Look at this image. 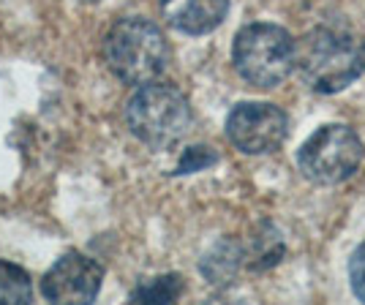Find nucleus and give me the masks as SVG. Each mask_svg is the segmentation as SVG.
<instances>
[{"instance_id": "nucleus-1", "label": "nucleus", "mask_w": 365, "mask_h": 305, "mask_svg": "<svg viewBox=\"0 0 365 305\" xmlns=\"http://www.w3.org/2000/svg\"><path fill=\"white\" fill-rule=\"evenodd\" d=\"M294 66L311 91L324 95L341 93L363 74L360 41L341 28H314L294 44Z\"/></svg>"}, {"instance_id": "nucleus-2", "label": "nucleus", "mask_w": 365, "mask_h": 305, "mask_svg": "<svg viewBox=\"0 0 365 305\" xmlns=\"http://www.w3.org/2000/svg\"><path fill=\"white\" fill-rule=\"evenodd\" d=\"M104 61L125 85L155 82L169 66L167 36L145 16L118 19L104 38Z\"/></svg>"}, {"instance_id": "nucleus-3", "label": "nucleus", "mask_w": 365, "mask_h": 305, "mask_svg": "<svg viewBox=\"0 0 365 305\" xmlns=\"http://www.w3.org/2000/svg\"><path fill=\"white\" fill-rule=\"evenodd\" d=\"M125 123L139 142L153 150H167L191 131L194 115L188 98L175 85L148 82L128 98Z\"/></svg>"}, {"instance_id": "nucleus-4", "label": "nucleus", "mask_w": 365, "mask_h": 305, "mask_svg": "<svg viewBox=\"0 0 365 305\" xmlns=\"http://www.w3.org/2000/svg\"><path fill=\"white\" fill-rule=\"evenodd\" d=\"M232 63L243 82L254 88H275L294 68V41L287 28L273 22H251L237 31Z\"/></svg>"}, {"instance_id": "nucleus-5", "label": "nucleus", "mask_w": 365, "mask_h": 305, "mask_svg": "<svg viewBox=\"0 0 365 305\" xmlns=\"http://www.w3.org/2000/svg\"><path fill=\"white\" fill-rule=\"evenodd\" d=\"M363 164V142L349 125L327 123L317 128L297 150V167L308 180L338 185L349 180Z\"/></svg>"}, {"instance_id": "nucleus-6", "label": "nucleus", "mask_w": 365, "mask_h": 305, "mask_svg": "<svg viewBox=\"0 0 365 305\" xmlns=\"http://www.w3.org/2000/svg\"><path fill=\"white\" fill-rule=\"evenodd\" d=\"M289 134V118L275 104L243 101L227 115V139L245 155L275 152Z\"/></svg>"}, {"instance_id": "nucleus-7", "label": "nucleus", "mask_w": 365, "mask_h": 305, "mask_svg": "<svg viewBox=\"0 0 365 305\" xmlns=\"http://www.w3.org/2000/svg\"><path fill=\"white\" fill-rule=\"evenodd\" d=\"M104 267L96 259L68 251L46 270L41 294L49 303H93L101 291Z\"/></svg>"}, {"instance_id": "nucleus-8", "label": "nucleus", "mask_w": 365, "mask_h": 305, "mask_svg": "<svg viewBox=\"0 0 365 305\" xmlns=\"http://www.w3.org/2000/svg\"><path fill=\"white\" fill-rule=\"evenodd\" d=\"M158 9L175 31L205 36L227 19L229 0H158Z\"/></svg>"}, {"instance_id": "nucleus-9", "label": "nucleus", "mask_w": 365, "mask_h": 305, "mask_svg": "<svg viewBox=\"0 0 365 305\" xmlns=\"http://www.w3.org/2000/svg\"><path fill=\"white\" fill-rule=\"evenodd\" d=\"M284 251H287V245H284L281 232L264 221L251 232L248 245L243 248V262L251 270H270L281 262Z\"/></svg>"}, {"instance_id": "nucleus-10", "label": "nucleus", "mask_w": 365, "mask_h": 305, "mask_svg": "<svg viewBox=\"0 0 365 305\" xmlns=\"http://www.w3.org/2000/svg\"><path fill=\"white\" fill-rule=\"evenodd\" d=\"M243 264V248L235 243V240H221L215 243L205 257H202V264L199 270L202 275L215 284V286H224V284H232L235 275Z\"/></svg>"}, {"instance_id": "nucleus-11", "label": "nucleus", "mask_w": 365, "mask_h": 305, "mask_svg": "<svg viewBox=\"0 0 365 305\" xmlns=\"http://www.w3.org/2000/svg\"><path fill=\"white\" fill-rule=\"evenodd\" d=\"M182 278L178 273L158 275V278H145L137 284V289L131 291L134 303H175L182 294Z\"/></svg>"}, {"instance_id": "nucleus-12", "label": "nucleus", "mask_w": 365, "mask_h": 305, "mask_svg": "<svg viewBox=\"0 0 365 305\" xmlns=\"http://www.w3.org/2000/svg\"><path fill=\"white\" fill-rule=\"evenodd\" d=\"M33 300V284L28 270H22L14 262L0 259V303H31Z\"/></svg>"}, {"instance_id": "nucleus-13", "label": "nucleus", "mask_w": 365, "mask_h": 305, "mask_svg": "<svg viewBox=\"0 0 365 305\" xmlns=\"http://www.w3.org/2000/svg\"><path fill=\"white\" fill-rule=\"evenodd\" d=\"M218 164V152L213 148H205V145H197V148H188L182 150V158L175 175H191V172H202V169Z\"/></svg>"}, {"instance_id": "nucleus-14", "label": "nucleus", "mask_w": 365, "mask_h": 305, "mask_svg": "<svg viewBox=\"0 0 365 305\" xmlns=\"http://www.w3.org/2000/svg\"><path fill=\"white\" fill-rule=\"evenodd\" d=\"M349 281H351V291H354V297H357L360 303H365V243L351 254Z\"/></svg>"}, {"instance_id": "nucleus-15", "label": "nucleus", "mask_w": 365, "mask_h": 305, "mask_svg": "<svg viewBox=\"0 0 365 305\" xmlns=\"http://www.w3.org/2000/svg\"><path fill=\"white\" fill-rule=\"evenodd\" d=\"M360 61H363V71H365V41L360 44Z\"/></svg>"}, {"instance_id": "nucleus-16", "label": "nucleus", "mask_w": 365, "mask_h": 305, "mask_svg": "<svg viewBox=\"0 0 365 305\" xmlns=\"http://www.w3.org/2000/svg\"><path fill=\"white\" fill-rule=\"evenodd\" d=\"M82 3H101V0H82Z\"/></svg>"}]
</instances>
